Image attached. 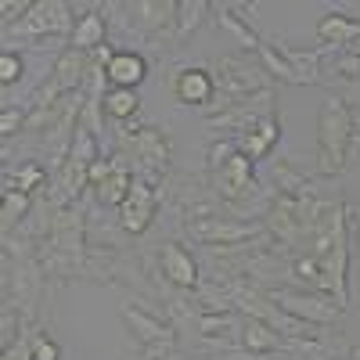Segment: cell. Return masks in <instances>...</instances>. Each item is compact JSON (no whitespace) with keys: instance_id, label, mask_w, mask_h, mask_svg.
Segmentation results:
<instances>
[{"instance_id":"1","label":"cell","mask_w":360,"mask_h":360,"mask_svg":"<svg viewBox=\"0 0 360 360\" xmlns=\"http://www.w3.org/2000/svg\"><path fill=\"white\" fill-rule=\"evenodd\" d=\"M353 141V112L342 98H328L317 115V169L324 176H335L346 169Z\"/></svg>"},{"instance_id":"2","label":"cell","mask_w":360,"mask_h":360,"mask_svg":"<svg viewBox=\"0 0 360 360\" xmlns=\"http://www.w3.org/2000/svg\"><path fill=\"white\" fill-rule=\"evenodd\" d=\"M184 234L191 242L205 245V249H242V245H259L266 238V224L263 220H238V217H202V220H188Z\"/></svg>"},{"instance_id":"3","label":"cell","mask_w":360,"mask_h":360,"mask_svg":"<svg viewBox=\"0 0 360 360\" xmlns=\"http://www.w3.org/2000/svg\"><path fill=\"white\" fill-rule=\"evenodd\" d=\"M217 90L224 94V105H238V101L270 94V90H274V76H270L263 65L249 62V58H220Z\"/></svg>"},{"instance_id":"4","label":"cell","mask_w":360,"mask_h":360,"mask_svg":"<svg viewBox=\"0 0 360 360\" xmlns=\"http://www.w3.org/2000/svg\"><path fill=\"white\" fill-rule=\"evenodd\" d=\"M314 202L317 198H288V195H278L270 202V213H266V234L278 238L281 245H299L307 242L310 234V224H314Z\"/></svg>"},{"instance_id":"5","label":"cell","mask_w":360,"mask_h":360,"mask_svg":"<svg viewBox=\"0 0 360 360\" xmlns=\"http://www.w3.org/2000/svg\"><path fill=\"white\" fill-rule=\"evenodd\" d=\"M263 292H266L270 303H278L285 314L307 321V324H317V328L339 321V314H342V307L332 303V295H321V292H307V288L299 292V288H281V285L263 288Z\"/></svg>"},{"instance_id":"6","label":"cell","mask_w":360,"mask_h":360,"mask_svg":"<svg viewBox=\"0 0 360 360\" xmlns=\"http://www.w3.org/2000/svg\"><path fill=\"white\" fill-rule=\"evenodd\" d=\"M119 141L134 152L137 169L144 176H162L166 173V166H169V141H166L162 130H155V127H134L130 134L127 130L119 134Z\"/></svg>"},{"instance_id":"7","label":"cell","mask_w":360,"mask_h":360,"mask_svg":"<svg viewBox=\"0 0 360 360\" xmlns=\"http://www.w3.org/2000/svg\"><path fill=\"white\" fill-rule=\"evenodd\" d=\"M256 176H252V159H245L242 152H234L224 166L213 169V195L227 205H238L256 195Z\"/></svg>"},{"instance_id":"8","label":"cell","mask_w":360,"mask_h":360,"mask_svg":"<svg viewBox=\"0 0 360 360\" xmlns=\"http://www.w3.org/2000/svg\"><path fill=\"white\" fill-rule=\"evenodd\" d=\"M86 69H94V58H86L83 51H72V47L62 51V58H58L54 69H51L47 86L40 90V108L54 105V98H69V94H76L79 83H83V76H86Z\"/></svg>"},{"instance_id":"9","label":"cell","mask_w":360,"mask_h":360,"mask_svg":"<svg viewBox=\"0 0 360 360\" xmlns=\"http://www.w3.org/2000/svg\"><path fill=\"white\" fill-rule=\"evenodd\" d=\"M119 314H123V321L130 324L134 339L144 349H173L176 332H173V324H166L159 314L144 310L141 303H130V299H127V303H119Z\"/></svg>"},{"instance_id":"10","label":"cell","mask_w":360,"mask_h":360,"mask_svg":"<svg viewBox=\"0 0 360 360\" xmlns=\"http://www.w3.org/2000/svg\"><path fill=\"white\" fill-rule=\"evenodd\" d=\"M155 217H159V191L144 176H134V188H130L127 202L119 205V224L130 234H144Z\"/></svg>"},{"instance_id":"11","label":"cell","mask_w":360,"mask_h":360,"mask_svg":"<svg viewBox=\"0 0 360 360\" xmlns=\"http://www.w3.org/2000/svg\"><path fill=\"white\" fill-rule=\"evenodd\" d=\"M69 25H72L69 8L58 4V0H47V4H37L29 11L11 33L15 37H62V33H69Z\"/></svg>"},{"instance_id":"12","label":"cell","mask_w":360,"mask_h":360,"mask_svg":"<svg viewBox=\"0 0 360 360\" xmlns=\"http://www.w3.org/2000/svg\"><path fill=\"white\" fill-rule=\"evenodd\" d=\"M173 94L180 105H213L217 98V76L202 69V65H191V69H180L173 76Z\"/></svg>"},{"instance_id":"13","label":"cell","mask_w":360,"mask_h":360,"mask_svg":"<svg viewBox=\"0 0 360 360\" xmlns=\"http://www.w3.org/2000/svg\"><path fill=\"white\" fill-rule=\"evenodd\" d=\"M159 266H162L166 281L176 285V288H195V285H198V263H195V256H191L184 245L166 242V245L159 249Z\"/></svg>"},{"instance_id":"14","label":"cell","mask_w":360,"mask_h":360,"mask_svg":"<svg viewBox=\"0 0 360 360\" xmlns=\"http://www.w3.org/2000/svg\"><path fill=\"white\" fill-rule=\"evenodd\" d=\"M144 76H148V62H144L137 51H112V54H108V62H105V79H108L112 86L134 90V86L144 83Z\"/></svg>"},{"instance_id":"15","label":"cell","mask_w":360,"mask_h":360,"mask_svg":"<svg viewBox=\"0 0 360 360\" xmlns=\"http://www.w3.org/2000/svg\"><path fill=\"white\" fill-rule=\"evenodd\" d=\"M130 11H134L130 18H134V25L141 29V33L155 37V33H162V29L176 25L180 4H173V0H141V4H134Z\"/></svg>"},{"instance_id":"16","label":"cell","mask_w":360,"mask_h":360,"mask_svg":"<svg viewBox=\"0 0 360 360\" xmlns=\"http://www.w3.org/2000/svg\"><path fill=\"white\" fill-rule=\"evenodd\" d=\"M317 37L324 47H353L360 40V18H349L342 11H328L321 22H317Z\"/></svg>"},{"instance_id":"17","label":"cell","mask_w":360,"mask_h":360,"mask_svg":"<svg viewBox=\"0 0 360 360\" xmlns=\"http://www.w3.org/2000/svg\"><path fill=\"white\" fill-rule=\"evenodd\" d=\"M278 137H281L278 115H263L259 123H256L242 141H238V152H242L245 159H252V162H256V159H266V152L278 144Z\"/></svg>"},{"instance_id":"18","label":"cell","mask_w":360,"mask_h":360,"mask_svg":"<svg viewBox=\"0 0 360 360\" xmlns=\"http://www.w3.org/2000/svg\"><path fill=\"white\" fill-rule=\"evenodd\" d=\"M263 98V94H259ZM259 98H249V101H238V105H227V112H220V115H213L209 119V130H252L263 115H270V112H263V108H256L252 101H259Z\"/></svg>"},{"instance_id":"19","label":"cell","mask_w":360,"mask_h":360,"mask_svg":"<svg viewBox=\"0 0 360 360\" xmlns=\"http://www.w3.org/2000/svg\"><path fill=\"white\" fill-rule=\"evenodd\" d=\"M270 176H274L278 195H288V198H317L314 195V180L307 173H299L288 159H278L274 166H270Z\"/></svg>"},{"instance_id":"20","label":"cell","mask_w":360,"mask_h":360,"mask_svg":"<svg viewBox=\"0 0 360 360\" xmlns=\"http://www.w3.org/2000/svg\"><path fill=\"white\" fill-rule=\"evenodd\" d=\"M130 188H134V176H130L127 162H119V159H112L108 176H101L98 184H94L98 202H105V205H123V202H127V195H130Z\"/></svg>"},{"instance_id":"21","label":"cell","mask_w":360,"mask_h":360,"mask_svg":"<svg viewBox=\"0 0 360 360\" xmlns=\"http://www.w3.org/2000/svg\"><path fill=\"white\" fill-rule=\"evenodd\" d=\"M242 314L238 310H202L198 317H195V324H198V332L205 335V339H231V335H238L242 332Z\"/></svg>"},{"instance_id":"22","label":"cell","mask_w":360,"mask_h":360,"mask_svg":"<svg viewBox=\"0 0 360 360\" xmlns=\"http://www.w3.org/2000/svg\"><path fill=\"white\" fill-rule=\"evenodd\" d=\"M105 15H98V11H86V15H79V22L72 25V51H83V54H90V51H105Z\"/></svg>"},{"instance_id":"23","label":"cell","mask_w":360,"mask_h":360,"mask_svg":"<svg viewBox=\"0 0 360 360\" xmlns=\"http://www.w3.org/2000/svg\"><path fill=\"white\" fill-rule=\"evenodd\" d=\"M288 270H292V278H295L299 285H303V288H314V292H321V295H332V285H328L324 266H321L310 252H303V256H292Z\"/></svg>"},{"instance_id":"24","label":"cell","mask_w":360,"mask_h":360,"mask_svg":"<svg viewBox=\"0 0 360 360\" xmlns=\"http://www.w3.org/2000/svg\"><path fill=\"white\" fill-rule=\"evenodd\" d=\"M256 54H259L263 69H266L270 76H274V79H285V83H295V86L303 83V76H299V72H295V69L288 65V58H285V54H281L278 47H266V44H263V47H259Z\"/></svg>"},{"instance_id":"25","label":"cell","mask_w":360,"mask_h":360,"mask_svg":"<svg viewBox=\"0 0 360 360\" xmlns=\"http://www.w3.org/2000/svg\"><path fill=\"white\" fill-rule=\"evenodd\" d=\"M101 105H105V112L112 119H130L137 112V94H134V90H127V86H112L108 94L101 98Z\"/></svg>"},{"instance_id":"26","label":"cell","mask_w":360,"mask_h":360,"mask_svg":"<svg viewBox=\"0 0 360 360\" xmlns=\"http://www.w3.org/2000/svg\"><path fill=\"white\" fill-rule=\"evenodd\" d=\"M217 18H220V25L227 29V33H234V40L242 44V47H249V51H259V47H263V44H259V37L252 33V29H249L242 18H238V15H231V8H220V15H217Z\"/></svg>"},{"instance_id":"27","label":"cell","mask_w":360,"mask_h":360,"mask_svg":"<svg viewBox=\"0 0 360 360\" xmlns=\"http://www.w3.org/2000/svg\"><path fill=\"white\" fill-rule=\"evenodd\" d=\"M4 184H8L4 191H25V195H29L33 188L44 184V169H40L37 162H29V166H22L18 173H8V176H4Z\"/></svg>"},{"instance_id":"28","label":"cell","mask_w":360,"mask_h":360,"mask_svg":"<svg viewBox=\"0 0 360 360\" xmlns=\"http://www.w3.org/2000/svg\"><path fill=\"white\" fill-rule=\"evenodd\" d=\"M202 11H209V4H202V0H195V4H180V11H176V25H173L176 40H184L191 29L202 22Z\"/></svg>"},{"instance_id":"29","label":"cell","mask_w":360,"mask_h":360,"mask_svg":"<svg viewBox=\"0 0 360 360\" xmlns=\"http://www.w3.org/2000/svg\"><path fill=\"white\" fill-rule=\"evenodd\" d=\"M29 213V195L25 191H4V231H11Z\"/></svg>"},{"instance_id":"30","label":"cell","mask_w":360,"mask_h":360,"mask_svg":"<svg viewBox=\"0 0 360 360\" xmlns=\"http://www.w3.org/2000/svg\"><path fill=\"white\" fill-rule=\"evenodd\" d=\"M22 58L15 54V51H0V83L4 86H15L18 79H22Z\"/></svg>"},{"instance_id":"31","label":"cell","mask_w":360,"mask_h":360,"mask_svg":"<svg viewBox=\"0 0 360 360\" xmlns=\"http://www.w3.org/2000/svg\"><path fill=\"white\" fill-rule=\"evenodd\" d=\"M332 76H342V79H360V51H346L332 62Z\"/></svg>"},{"instance_id":"32","label":"cell","mask_w":360,"mask_h":360,"mask_svg":"<svg viewBox=\"0 0 360 360\" xmlns=\"http://www.w3.org/2000/svg\"><path fill=\"white\" fill-rule=\"evenodd\" d=\"M58 342L47 332H33V360H58Z\"/></svg>"},{"instance_id":"33","label":"cell","mask_w":360,"mask_h":360,"mask_svg":"<svg viewBox=\"0 0 360 360\" xmlns=\"http://www.w3.org/2000/svg\"><path fill=\"white\" fill-rule=\"evenodd\" d=\"M33 8H37L33 0H4V4H0V15H4V22H11V18H18V22H22Z\"/></svg>"},{"instance_id":"34","label":"cell","mask_w":360,"mask_h":360,"mask_svg":"<svg viewBox=\"0 0 360 360\" xmlns=\"http://www.w3.org/2000/svg\"><path fill=\"white\" fill-rule=\"evenodd\" d=\"M22 127H25V112H18V108H4V115H0V134L11 137V134H18Z\"/></svg>"},{"instance_id":"35","label":"cell","mask_w":360,"mask_h":360,"mask_svg":"<svg viewBox=\"0 0 360 360\" xmlns=\"http://www.w3.org/2000/svg\"><path fill=\"white\" fill-rule=\"evenodd\" d=\"M4 360H33V335H22L15 346H8Z\"/></svg>"},{"instance_id":"36","label":"cell","mask_w":360,"mask_h":360,"mask_svg":"<svg viewBox=\"0 0 360 360\" xmlns=\"http://www.w3.org/2000/svg\"><path fill=\"white\" fill-rule=\"evenodd\" d=\"M349 148H356V152H360V130H353V141H349Z\"/></svg>"},{"instance_id":"37","label":"cell","mask_w":360,"mask_h":360,"mask_svg":"<svg viewBox=\"0 0 360 360\" xmlns=\"http://www.w3.org/2000/svg\"><path fill=\"white\" fill-rule=\"evenodd\" d=\"M353 356H356V360H360V349H353Z\"/></svg>"}]
</instances>
